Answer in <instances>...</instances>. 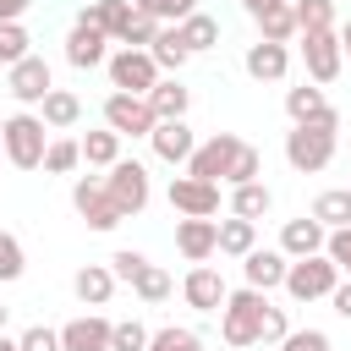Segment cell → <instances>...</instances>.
Wrapping results in <instances>:
<instances>
[{"label": "cell", "instance_id": "6da1fadb", "mask_svg": "<svg viewBox=\"0 0 351 351\" xmlns=\"http://www.w3.org/2000/svg\"><path fill=\"white\" fill-rule=\"evenodd\" d=\"M44 148H49V126L38 110H16L0 121V159L11 170H44Z\"/></svg>", "mask_w": 351, "mask_h": 351}, {"label": "cell", "instance_id": "7a4b0ae2", "mask_svg": "<svg viewBox=\"0 0 351 351\" xmlns=\"http://www.w3.org/2000/svg\"><path fill=\"white\" fill-rule=\"evenodd\" d=\"M263 313H269V296H263V291H252V285L230 291L225 307H219V340H225L230 351L263 346Z\"/></svg>", "mask_w": 351, "mask_h": 351}, {"label": "cell", "instance_id": "3957f363", "mask_svg": "<svg viewBox=\"0 0 351 351\" xmlns=\"http://www.w3.org/2000/svg\"><path fill=\"white\" fill-rule=\"evenodd\" d=\"M346 274L329 263V252H313V258H291V269H285V296L291 302H329L335 296V285H340Z\"/></svg>", "mask_w": 351, "mask_h": 351}, {"label": "cell", "instance_id": "277c9868", "mask_svg": "<svg viewBox=\"0 0 351 351\" xmlns=\"http://www.w3.org/2000/svg\"><path fill=\"white\" fill-rule=\"evenodd\" d=\"M335 148H340V132H324V126H291V132H285V165H291L296 176L329 170Z\"/></svg>", "mask_w": 351, "mask_h": 351}, {"label": "cell", "instance_id": "5b68a950", "mask_svg": "<svg viewBox=\"0 0 351 351\" xmlns=\"http://www.w3.org/2000/svg\"><path fill=\"white\" fill-rule=\"evenodd\" d=\"M104 186H110V197H115V208H121L126 219L154 203V181H148V165H143V159H115V165L104 170Z\"/></svg>", "mask_w": 351, "mask_h": 351}, {"label": "cell", "instance_id": "8992f818", "mask_svg": "<svg viewBox=\"0 0 351 351\" xmlns=\"http://www.w3.org/2000/svg\"><path fill=\"white\" fill-rule=\"evenodd\" d=\"M104 71H110V88L115 93H154V82L165 77L159 66H154V55L148 49H110V60H104Z\"/></svg>", "mask_w": 351, "mask_h": 351}, {"label": "cell", "instance_id": "52a82bcc", "mask_svg": "<svg viewBox=\"0 0 351 351\" xmlns=\"http://www.w3.org/2000/svg\"><path fill=\"white\" fill-rule=\"evenodd\" d=\"M104 126L115 132V137H154V126H159V115H154V104L143 99V93H104Z\"/></svg>", "mask_w": 351, "mask_h": 351}, {"label": "cell", "instance_id": "ba28073f", "mask_svg": "<svg viewBox=\"0 0 351 351\" xmlns=\"http://www.w3.org/2000/svg\"><path fill=\"white\" fill-rule=\"evenodd\" d=\"M71 208L82 214V225L88 230H115L126 214L115 208V197H110V186H104V176H77L71 181Z\"/></svg>", "mask_w": 351, "mask_h": 351}, {"label": "cell", "instance_id": "9c48e42d", "mask_svg": "<svg viewBox=\"0 0 351 351\" xmlns=\"http://www.w3.org/2000/svg\"><path fill=\"white\" fill-rule=\"evenodd\" d=\"M302 44V66H307V82H318V88H329L340 71H346V49H340V27H329V33H302L296 38Z\"/></svg>", "mask_w": 351, "mask_h": 351}, {"label": "cell", "instance_id": "30bf717a", "mask_svg": "<svg viewBox=\"0 0 351 351\" xmlns=\"http://www.w3.org/2000/svg\"><path fill=\"white\" fill-rule=\"evenodd\" d=\"M49 88H55V71H49L44 55H27V60L5 66V93H11L22 110H38V104L49 99Z\"/></svg>", "mask_w": 351, "mask_h": 351}, {"label": "cell", "instance_id": "8fae6325", "mask_svg": "<svg viewBox=\"0 0 351 351\" xmlns=\"http://www.w3.org/2000/svg\"><path fill=\"white\" fill-rule=\"evenodd\" d=\"M285 115H291V126H324V132H340V110L329 104V93H324L318 82L285 88Z\"/></svg>", "mask_w": 351, "mask_h": 351}, {"label": "cell", "instance_id": "7c38bea8", "mask_svg": "<svg viewBox=\"0 0 351 351\" xmlns=\"http://www.w3.org/2000/svg\"><path fill=\"white\" fill-rule=\"evenodd\" d=\"M236 148H241V137H236V132H208V137L197 143V154L186 159V176H197V181H214V186H225V176H230V159H236Z\"/></svg>", "mask_w": 351, "mask_h": 351}, {"label": "cell", "instance_id": "4fadbf2b", "mask_svg": "<svg viewBox=\"0 0 351 351\" xmlns=\"http://www.w3.org/2000/svg\"><path fill=\"white\" fill-rule=\"evenodd\" d=\"M165 197H170V208L181 214V219H214L219 214V186L214 181H197V176H170V186H165Z\"/></svg>", "mask_w": 351, "mask_h": 351}, {"label": "cell", "instance_id": "5bb4252c", "mask_svg": "<svg viewBox=\"0 0 351 351\" xmlns=\"http://www.w3.org/2000/svg\"><path fill=\"white\" fill-rule=\"evenodd\" d=\"M197 132L186 126V121H159L154 126V137H148V148H154V159L159 165H176V170H186V159L197 154Z\"/></svg>", "mask_w": 351, "mask_h": 351}, {"label": "cell", "instance_id": "9a60e30c", "mask_svg": "<svg viewBox=\"0 0 351 351\" xmlns=\"http://www.w3.org/2000/svg\"><path fill=\"white\" fill-rule=\"evenodd\" d=\"M225 296H230V285H225L219 269H208V263H192V269H186V280H181V302H186V307H197V313H219Z\"/></svg>", "mask_w": 351, "mask_h": 351}, {"label": "cell", "instance_id": "2e32d148", "mask_svg": "<svg viewBox=\"0 0 351 351\" xmlns=\"http://www.w3.org/2000/svg\"><path fill=\"white\" fill-rule=\"evenodd\" d=\"M285 269H291V258L280 252V247H252L247 258H241V285H252V291H280L285 285Z\"/></svg>", "mask_w": 351, "mask_h": 351}, {"label": "cell", "instance_id": "e0dca14e", "mask_svg": "<svg viewBox=\"0 0 351 351\" xmlns=\"http://www.w3.org/2000/svg\"><path fill=\"white\" fill-rule=\"evenodd\" d=\"M104 60H110V33H99L93 22H71V33H66V66L93 71Z\"/></svg>", "mask_w": 351, "mask_h": 351}, {"label": "cell", "instance_id": "ac0fdd59", "mask_svg": "<svg viewBox=\"0 0 351 351\" xmlns=\"http://www.w3.org/2000/svg\"><path fill=\"white\" fill-rule=\"evenodd\" d=\"M241 71L252 82H285L291 71V44H269V38H252L247 55H241Z\"/></svg>", "mask_w": 351, "mask_h": 351}, {"label": "cell", "instance_id": "d6986e66", "mask_svg": "<svg viewBox=\"0 0 351 351\" xmlns=\"http://www.w3.org/2000/svg\"><path fill=\"white\" fill-rule=\"evenodd\" d=\"M110 329L104 313H77L60 324V351H110Z\"/></svg>", "mask_w": 351, "mask_h": 351}, {"label": "cell", "instance_id": "ffe728a7", "mask_svg": "<svg viewBox=\"0 0 351 351\" xmlns=\"http://www.w3.org/2000/svg\"><path fill=\"white\" fill-rule=\"evenodd\" d=\"M176 252L186 263H208L219 252V219H176Z\"/></svg>", "mask_w": 351, "mask_h": 351}, {"label": "cell", "instance_id": "44dd1931", "mask_svg": "<svg viewBox=\"0 0 351 351\" xmlns=\"http://www.w3.org/2000/svg\"><path fill=\"white\" fill-rule=\"evenodd\" d=\"M115 274H110V263H82L77 274H71V296L93 313V307H110V296H115Z\"/></svg>", "mask_w": 351, "mask_h": 351}, {"label": "cell", "instance_id": "7402d4cb", "mask_svg": "<svg viewBox=\"0 0 351 351\" xmlns=\"http://www.w3.org/2000/svg\"><path fill=\"white\" fill-rule=\"evenodd\" d=\"M324 241H329V230H324L313 214L280 225V252H285V258H313V252H324Z\"/></svg>", "mask_w": 351, "mask_h": 351}, {"label": "cell", "instance_id": "603a6c76", "mask_svg": "<svg viewBox=\"0 0 351 351\" xmlns=\"http://www.w3.org/2000/svg\"><path fill=\"white\" fill-rule=\"evenodd\" d=\"M148 104H154L159 121H186V110H192V88H186L181 77H159L154 93H148Z\"/></svg>", "mask_w": 351, "mask_h": 351}, {"label": "cell", "instance_id": "cb8c5ba5", "mask_svg": "<svg viewBox=\"0 0 351 351\" xmlns=\"http://www.w3.org/2000/svg\"><path fill=\"white\" fill-rule=\"evenodd\" d=\"M132 11H137L132 0H88V5L77 11V22H93V27H99V33H110V44H115V38H121V27L132 22Z\"/></svg>", "mask_w": 351, "mask_h": 351}, {"label": "cell", "instance_id": "d4e9b609", "mask_svg": "<svg viewBox=\"0 0 351 351\" xmlns=\"http://www.w3.org/2000/svg\"><path fill=\"white\" fill-rule=\"evenodd\" d=\"M38 115H44L49 132H71V126L82 121V99H77L71 88H49V99L38 104Z\"/></svg>", "mask_w": 351, "mask_h": 351}, {"label": "cell", "instance_id": "484cf974", "mask_svg": "<svg viewBox=\"0 0 351 351\" xmlns=\"http://www.w3.org/2000/svg\"><path fill=\"white\" fill-rule=\"evenodd\" d=\"M307 214H313L324 230H346V225H351V186H329V192H318Z\"/></svg>", "mask_w": 351, "mask_h": 351}, {"label": "cell", "instance_id": "4316f807", "mask_svg": "<svg viewBox=\"0 0 351 351\" xmlns=\"http://www.w3.org/2000/svg\"><path fill=\"white\" fill-rule=\"evenodd\" d=\"M77 143H82V165H88V170H110L115 159H126V154H121V137H115L110 126H99V132H82Z\"/></svg>", "mask_w": 351, "mask_h": 351}, {"label": "cell", "instance_id": "83f0119b", "mask_svg": "<svg viewBox=\"0 0 351 351\" xmlns=\"http://www.w3.org/2000/svg\"><path fill=\"white\" fill-rule=\"evenodd\" d=\"M148 55H154V66H159L165 77H181V66L192 60V49L181 44V27H159V38H154Z\"/></svg>", "mask_w": 351, "mask_h": 351}, {"label": "cell", "instance_id": "f1b7e54d", "mask_svg": "<svg viewBox=\"0 0 351 351\" xmlns=\"http://www.w3.org/2000/svg\"><path fill=\"white\" fill-rule=\"evenodd\" d=\"M269 208H274V192H269L263 181H247V186H230V214H236V219H252V225H258V219H263Z\"/></svg>", "mask_w": 351, "mask_h": 351}, {"label": "cell", "instance_id": "f546056e", "mask_svg": "<svg viewBox=\"0 0 351 351\" xmlns=\"http://www.w3.org/2000/svg\"><path fill=\"white\" fill-rule=\"evenodd\" d=\"M181 27V44L192 49V55H208V49H219V22L208 16V11H192L186 22H176Z\"/></svg>", "mask_w": 351, "mask_h": 351}, {"label": "cell", "instance_id": "4dcf8cb0", "mask_svg": "<svg viewBox=\"0 0 351 351\" xmlns=\"http://www.w3.org/2000/svg\"><path fill=\"white\" fill-rule=\"evenodd\" d=\"M252 247H258V225H252V219H236V214H230V219H219V252H225V258H236V263H241Z\"/></svg>", "mask_w": 351, "mask_h": 351}, {"label": "cell", "instance_id": "1f68e13d", "mask_svg": "<svg viewBox=\"0 0 351 351\" xmlns=\"http://www.w3.org/2000/svg\"><path fill=\"white\" fill-rule=\"evenodd\" d=\"M258 38H269V44H291V38H296V11H291V0H280V5H269V11L258 16Z\"/></svg>", "mask_w": 351, "mask_h": 351}, {"label": "cell", "instance_id": "d6a6232c", "mask_svg": "<svg viewBox=\"0 0 351 351\" xmlns=\"http://www.w3.org/2000/svg\"><path fill=\"white\" fill-rule=\"evenodd\" d=\"M132 296H137V302H148V307H159V302H170V296H176V280H170L159 263H148V269L132 280Z\"/></svg>", "mask_w": 351, "mask_h": 351}, {"label": "cell", "instance_id": "836d02e7", "mask_svg": "<svg viewBox=\"0 0 351 351\" xmlns=\"http://www.w3.org/2000/svg\"><path fill=\"white\" fill-rule=\"evenodd\" d=\"M291 11H296V38L335 27V0H291Z\"/></svg>", "mask_w": 351, "mask_h": 351}, {"label": "cell", "instance_id": "e575fe53", "mask_svg": "<svg viewBox=\"0 0 351 351\" xmlns=\"http://www.w3.org/2000/svg\"><path fill=\"white\" fill-rule=\"evenodd\" d=\"M77 165H82V143L66 137V132L49 137V148H44V170H49V176H71Z\"/></svg>", "mask_w": 351, "mask_h": 351}, {"label": "cell", "instance_id": "d590c367", "mask_svg": "<svg viewBox=\"0 0 351 351\" xmlns=\"http://www.w3.org/2000/svg\"><path fill=\"white\" fill-rule=\"evenodd\" d=\"M247 181H263V154L241 137V148H236V159H230V176H225V186H247Z\"/></svg>", "mask_w": 351, "mask_h": 351}, {"label": "cell", "instance_id": "8d00e7d4", "mask_svg": "<svg viewBox=\"0 0 351 351\" xmlns=\"http://www.w3.org/2000/svg\"><path fill=\"white\" fill-rule=\"evenodd\" d=\"M148 351H203V340H197V329H186V324H165V329L148 335Z\"/></svg>", "mask_w": 351, "mask_h": 351}, {"label": "cell", "instance_id": "74e56055", "mask_svg": "<svg viewBox=\"0 0 351 351\" xmlns=\"http://www.w3.org/2000/svg\"><path fill=\"white\" fill-rule=\"evenodd\" d=\"M27 55H33L27 27H22V22H0V66H16V60H27Z\"/></svg>", "mask_w": 351, "mask_h": 351}, {"label": "cell", "instance_id": "f35d334b", "mask_svg": "<svg viewBox=\"0 0 351 351\" xmlns=\"http://www.w3.org/2000/svg\"><path fill=\"white\" fill-rule=\"evenodd\" d=\"M143 16H154V22H165V27H176V22H186L192 11H197V0H132Z\"/></svg>", "mask_w": 351, "mask_h": 351}, {"label": "cell", "instance_id": "ab89813d", "mask_svg": "<svg viewBox=\"0 0 351 351\" xmlns=\"http://www.w3.org/2000/svg\"><path fill=\"white\" fill-rule=\"evenodd\" d=\"M22 274H27V252H22V241L11 230H0V285H11Z\"/></svg>", "mask_w": 351, "mask_h": 351}, {"label": "cell", "instance_id": "60d3db41", "mask_svg": "<svg viewBox=\"0 0 351 351\" xmlns=\"http://www.w3.org/2000/svg\"><path fill=\"white\" fill-rule=\"evenodd\" d=\"M148 335H154V329H143L137 318H121V324L110 329V351H148Z\"/></svg>", "mask_w": 351, "mask_h": 351}, {"label": "cell", "instance_id": "b9f144b4", "mask_svg": "<svg viewBox=\"0 0 351 351\" xmlns=\"http://www.w3.org/2000/svg\"><path fill=\"white\" fill-rule=\"evenodd\" d=\"M143 269H148V258H143L137 247H121V252H110V274H115L121 285H132V280H137Z\"/></svg>", "mask_w": 351, "mask_h": 351}, {"label": "cell", "instance_id": "7bdbcfd3", "mask_svg": "<svg viewBox=\"0 0 351 351\" xmlns=\"http://www.w3.org/2000/svg\"><path fill=\"white\" fill-rule=\"evenodd\" d=\"M16 351H60V329H49V324H27V329L16 335Z\"/></svg>", "mask_w": 351, "mask_h": 351}, {"label": "cell", "instance_id": "ee69618b", "mask_svg": "<svg viewBox=\"0 0 351 351\" xmlns=\"http://www.w3.org/2000/svg\"><path fill=\"white\" fill-rule=\"evenodd\" d=\"M324 252H329V263L351 280V225L346 230H329V241H324Z\"/></svg>", "mask_w": 351, "mask_h": 351}, {"label": "cell", "instance_id": "f6af8a7d", "mask_svg": "<svg viewBox=\"0 0 351 351\" xmlns=\"http://www.w3.org/2000/svg\"><path fill=\"white\" fill-rule=\"evenodd\" d=\"M280 351H329V335L324 329H291L280 340Z\"/></svg>", "mask_w": 351, "mask_h": 351}, {"label": "cell", "instance_id": "bcb514c9", "mask_svg": "<svg viewBox=\"0 0 351 351\" xmlns=\"http://www.w3.org/2000/svg\"><path fill=\"white\" fill-rule=\"evenodd\" d=\"M285 335H291V313L269 302V313H263V340H269V346H280Z\"/></svg>", "mask_w": 351, "mask_h": 351}, {"label": "cell", "instance_id": "7dc6e473", "mask_svg": "<svg viewBox=\"0 0 351 351\" xmlns=\"http://www.w3.org/2000/svg\"><path fill=\"white\" fill-rule=\"evenodd\" d=\"M329 307H335L340 318H351V280H340V285H335V296H329Z\"/></svg>", "mask_w": 351, "mask_h": 351}, {"label": "cell", "instance_id": "c3c4849f", "mask_svg": "<svg viewBox=\"0 0 351 351\" xmlns=\"http://www.w3.org/2000/svg\"><path fill=\"white\" fill-rule=\"evenodd\" d=\"M33 0H0V22H22Z\"/></svg>", "mask_w": 351, "mask_h": 351}, {"label": "cell", "instance_id": "681fc988", "mask_svg": "<svg viewBox=\"0 0 351 351\" xmlns=\"http://www.w3.org/2000/svg\"><path fill=\"white\" fill-rule=\"evenodd\" d=\"M236 5H241V11H247V16H252V22H258V16H263V11H269V5H280V0H236Z\"/></svg>", "mask_w": 351, "mask_h": 351}, {"label": "cell", "instance_id": "f907efd6", "mask_svg": "<svg viewBox=\"0 0 351 351\" xmlns=\"http://www.w3.org/2000/svg\"><path fill=\"white\" fill-rule=\"evenodd\" d=\"M340 49H346V60H351V16L340 22Z\"/></svg>", "mask_w": 351, "mask_h": 351}, {"label": "cell", "instance_id": "816d5d0a", "mask_svg": "<svg viewBox=\"0 0 351 351\" xmlns=\"http://www.w3.org/2000/svg\"><path fill=\"white\" fill-rule=\"evenodd\" d=\"M0 351H16V340H11V335H0Z\"/></svg>", "mask_w": 351, "mask_h": 351}, {"label": "cell", "instance_id": "f5cc1de1", "mask_svg": "<svg viewBox=\"0 0 351 351\" xmlns=\"http://www.w3.org/2000/svg\"><path fill=\"white\" fill-rule=\"evenodd\" d=\"M5 313H11V307H0V335H5Z\"/></svg>", "mask_w": 351, "mask_h": 351}]
</instances>
